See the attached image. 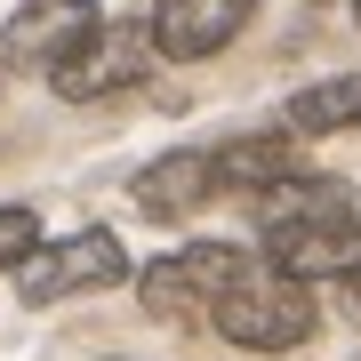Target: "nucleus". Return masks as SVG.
Listing matches in <instances>:
<instances>
[{"instance_id": "f257e3e1", "label": "nucleus", "mask_w": 361, "mask_h": 361, "mask_svg": "<svg viewBox=\"0 0 361 361\" xmlns=\"http://www.w3.org/2000/svg\"><path fill=\"white\" fill-rule=\"evenodd\" d=\"M313 322L322 313H313L305 281H281V273H257V265L209 305V329L233 337V345H249V353H297L313 337Z\"/></svg>"}, {"instance_id": "f03ea898", "label": "nucleus", "mask_w": 361, "mask_h": 361, "mask_svg": "<svg viewBox=\"0 0 361 361\" xmlns=\"http://www.w3.org/2000/svg\"><path fill=\"white\" fill-rule=\"evenodd\" d=\"M129 273V249L113 233H65V241H40L25 265H16V297L25 305H65V297H89V289H113Z\"/></svg>"}, {"instance_id": "7ed1b4c3", "label": "nucleus", "mask_w": 361, "mask_h": 361, "mask_svg": "<svg viewBox=\"0 0 361 361\" xmlns=\"http://www.w3.org/2000/svg\"><path fill=\"white\" fill-rule=\"evenodd\" d=\"M153 65H161L153 25H97V32L65 56V65L49 73V89L73 97V104H97V97H121V89H145Z\"/></svg>"}, {"instance_id": "20e7f679", "label": "nucleus", "mask_w": 361, "mask_h": 361, "mask_svg": "<svg viewBox=\"0 0 361 361\" xmlns=\"http://www.w3.org/2000/svg\"><path fill=\"white\" fill-rule=\"evenodd\" d=\"M241 273H249L241 249H225V241H185L177 257H161V265L137 273V297H145L153 322H177V313H209Z\"/></svg>"}, {"instance_id": "39448f33", "label": "nucleus", "mask_w": 361, "mask_h": 361, "mask_svg": "<svg viewBox=\"0 0 361 361\" xmlns=\"http://www.w3.org/2000/svg\"><path fill=\"white\" fill-rule=\"evenodd\" d=\"M265 273L281 281H361V217H297L265 233Z\"/></svg>"}, {"instance_id": "423d86ee", "label": "nucleus", "mask_w": 361, "mask_h": 361, "mask_svg": "<svg viewBox=\"0 0 361 361\" xmlns=\"http://www.w3.org/2000/svg\"><path fill=\"white\" fill-rule=\"evenodd\" d=\"M97 25H104L97 0H25L8 16V32H0V65L8 73H56Z\"/></svg>"}, {"instance_id": "0eeeda50", "label": "nucleus", "mask_w": 361, "mask_h": 361, "mask_svg": "<svg viewBox=\"0 0 361 361\" xmlns=\"http://www.w3.org/2000/svg\"><path fill=\"white\" fill-rule=\"evenodd\" d=\"M249 8L257 0H161L153 8V49L177 56V65H201V56H217L249 25Z\"/></svg>"}, {"instance_id": "6e6552de", "label": "nucleus", "mask_w": 361, "mask_h": 361, "mask_svg": "<svg viewBox=\"0 0 361 361\" xmlns=\"http://www.w3.org/2000/svg\"><path fill=\"white\" fill-rule=\"evenodd\" d=\"M217 201V161L209 153H169L137 177V209L145 217H193V209Z\"/></svg>"}, {"instance_id": "1a4fd4ad", "label": "nucleus", "mask_w": 361, "mask_h": 361, "mask_svg": "<svg viewBox=\"0 0 361 361\" xmlns=\"http://www.w3.org/2000/svg\"><path fill=\"white\" fill-rule=\"evenodd\" d=\"M217 161V193H265V185H281V177H297V137L289 129H273V137H233L225 153H209Z\"/></svg>"}, {"instance_id": "9d476101", "label": "nucleus", "mask_w": 361, "mask_h": 361, "mask_svg": "<svg viewBox=\"0 0 361 361\" xmlns=\"http://www.w3.org/2000/svg\"><path fill=\"white\" fill-rule=\"evenodd\" d=\"M281 121H289V137H337V129H361V73L297 89V97L281 104Z\"/></svg>"}, {"instance_id": "9b49d317", "label": "nucleus", "mask_w": 361, "mask_h": 361, "mask_svg": "<svg viewBox=\"0 0 361 361\" xmlns=\"http://www.w3.org/2000/svg\"><path fill=\"white\" fill-rule=\"evenodd\" d=\"M249 209H257V225H297V217H337V209H353L345 201V185H329V177H281V185H265V193H249Z\"/></svg>"}, {"instance_id": "f8f14e48", "label": "nucleus", "mask_w": 361, "mask_h": 361, "mask_svg": "<svg viewBox=\"0 0 361 361\" xmlns=\"http://www.w3.org/2000/svg\"><path fill=\"white\" fill-rule=\"evenodd\" d=\"M32 249H40V217L8 201V209H0V273H16V265L32 257Z\"/></svg>"}, {"instance_id": "ddd939ff", "label": "nucleus", "mask_w": 361, "mask_h": 361, "mask_svg": "<svg viewBox=\"0 0 361 361\" xmlns=\"http://www.w3.org/2000/svg\"><path fill=\"white\" fill-rule=\"evenodd\" d=\"M353 313H361V297H353Z\"/></svg>"}, {"instance_id": "4468645a", "label": "nucleus", "mask_w": 361, "mask_h": 361, "mask_svg": "<svg viewBox=\"0 0 361 361\" xmlns=\"http://www.w3.org/2000/svg\"><path fill=\"white\" fill-rule=\"evenodd\" d=\"M353 8H361V0H353Z\"/></svg>"}, {"instance_id": "2eb2a0df", "label": "nucleus", "mask_w": 361, "mask_h": 361, "mask_svg": "<svg viewBox=\"0 0 361 361\" xmlns=\"http://www.w3.org/2000/svg\"><path fill=\"white\" fill-rule=\"evenodd\" d=\"M353 361H361V353H353Z\"/></svg>"}]
</instances>
